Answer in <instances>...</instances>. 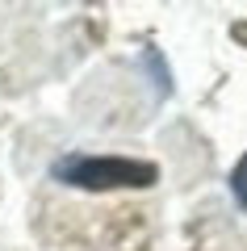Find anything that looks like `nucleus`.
<instances>
[{"instance_id":"1","label":"nucleus","mask_w":247,"mask_h":251,"mask_svg":"<svg viewBox=\"0 0 247 251\" xmlns=\"http://www.w3.org/2000/svg\"><path fill=\"white\" fill-rule=\"evenodd\" d=\"M51 176L71 188L109 193V188H151L159 180V168L147 159H122V155H63L55 159Z\"/></svg>"},{"instance_id":"2","label":"nucleus","mask_w":247,"mask_h":251,"mask_svg":"<svg viewBox=\"0 0 247 251\" xmlns=\"http://www.w3.org/2000/svg\"><path fill=\"white\" fill-rule=\"evenodd\" d=\"M230 193H235V201L247 209V155L235 163V172H230Z\"/></svg>"}]
</instances>
